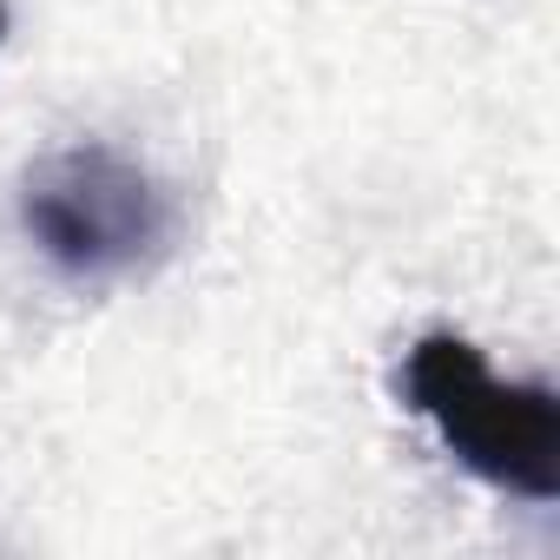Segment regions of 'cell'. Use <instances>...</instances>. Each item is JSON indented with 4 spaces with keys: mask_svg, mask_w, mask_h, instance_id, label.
I'll use <instances>...</instances> for the list:
<instances>
[{
    "mask_svg": "<svg viewBox=\"0 0 560 560\" xmlns=\"http://www.w3.org/2000/svg\"><path fill=\"white\" fill-rule=\"evenodd\" d=\"M21 224L67 277L106 284V277L145 270L165 250L172 205L139 159H126L100 139H80V145L40 152L27 165Z\"/></svg>",
    "mask_w": 560,
    "mask_h": 560,
    "instance_id": "7a4b0ae2",
    "label": "cell"
},
{
    "mask_svg": "<svg viewBox=\"0 0 560 560\" xmlns=\"http://www.w3.org/2000/svg\"><path fill=\"white\" fill-rule=\"evenodd\" d=\"M409 409L442 435V448L527 501L560 494V402L540 383H501L468 337H422L402 363Z\"/></svg>",
    "mask_w": 560,
    "mask_h": 560,
    "instance_id": "6da1fadb",
    "label": "cell"
},
{
    "mask_svg": "<svg viewBox=\"0 0 560 560\" xmlns=\"http://www.w3.org/2000/svg\"><path fill=\"white\" fill-rule=\"evenodd\" d=\"M0 34H8V8H0Z\"/></svg>",
    "mask_w": 560,
    "mask_h": 560,
    "instance_id": "3957f363",
    "label": "cell"
}]
</instances>
